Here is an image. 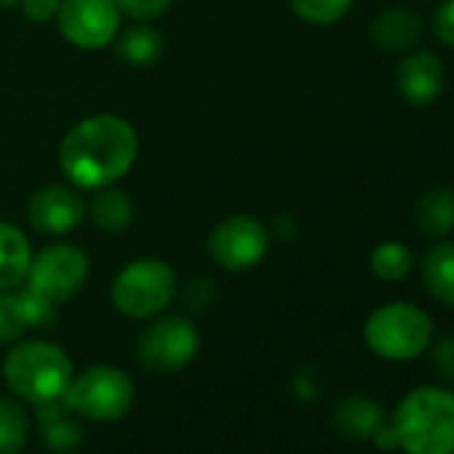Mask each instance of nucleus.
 <instances>
[{"mask_svg": "<svg viewBox=\"0 0 454 454\" xmlns=\"http://www.w3.org/2000/svg\"><path fill=\"white\" fill-rule=\"evenodd\" d=\"M139 139L134 126L113 113L75 123L59 145V168L78 190H102L121 182L137 163Z\"/></svg>", "mask_w": 454, "mask_h": 454, "instance_id": "1", "label": "nucleus"}, {"mask_svg": "<svg viewBox=\"0 0 454 454\" xmlns=\"http://www.w3.org/2000/svg\"><path fill=\"white\" fill-rule=\"evenodd\" d=\"M4 377L20 401L43 406L65 398L75 369L70 356L57 342L20 340L4 361Z\"/></svg>", "mask_w": 454, "mask_h": 454, "instance_id": "2", "label": "nucleus"}, {"mask_svg": "<svg viewBox=\"0 0 454 454\" xmlns=\"http://www.w3.org/2000/svg\"><path fill=\"white\" fill-rule=\"evenodd\" d=\"M406 454H454V390L422 385L403 395L390 419Z\"/></svg>", "mask_w": 454, "mask_h": 454, "instance_id": "3", "label": "nucleus"}, {"mask_svg": "<svg viewBox=\"0 0 454 454\" xmlns=\"http://www.w3.org/2000/svg\"><path fill=\"white\" fill-rule=\"evenodd\" d=\"M113 305L121 316L150 321L168 310L176 297V273L168 262L142 257L129 262L113 281Z\"/></svg>", "mask_w": 454, "mask_h": 454, "instance_id": "4", "label": "nucleus"}, {"mask_svg": "<svg viewBox=\"0 0 454 454\" xmlns=\"http://www.w3.org/2000/svg\"><path fill=\"white\" fill-rule=\"evenodd\" d=\"M364 340L369 350L385 361H411L427 350L433 321L419 305L387 302L366 318Z\"/></svg>", "mask_w": 454, "mask_h": 454, "instance_id": "5", "label": "nucleus"}, {"mask_svg": "<svg viewBox=\"0 0 454 454\" xmlns=\"http://www.w3.org/2000/svg\"><path fill=\"white\" fill-rule=\"evenodd\" d=\"M137 398L134 380L110 364H97L73 377L65 403L75 417L91 422H118L123 419Z\"/></svg>", "mask_w": 454, "mask_h": 454, "instance_id": "6", "label": "nucleus"}, {"mask_svg": "<svg viewBox=\"0 0 454 454\" xmlns=\"http://www.w3.org/2000/svg\"><path fill=\"white\" fill-rule=\"evenodd\" d=\"M153 324L139 334L137 358L145 372L171 374L184 369L200 348V334L195 324L184 316H155Z\"/></svg>", "mask_w": 454, "mask_h": 454, "instance_id": "7", "label": "nucleus"}, {"mask_svg": "<svg viewBox=\"0 0 454 454\" xmlns=\"http://www.w3.org/2000/svg\"><path fill=\"white\" fill-rule=\"evenodd\" d=\"M89 281V257L75 244H51L33 254L25 286L62 305L73 300Z\"/></svg>", "mask_w": 454, "mask_h": 454, "instance_id": "8", "label": "nucleus"}, {"mask_svg": "<svg viewBox=\"0 0 454 454\" xmlns=\"http://www.w3.org/2000/svg\"><path fill=\"white\" fill-rule=\"evenodd\" d=\"M270 249V231L252 214H233L222 219L208 236L211 260L231 273L249 270L265 260Z\"/></svg>", "mask_w": 454, "mask_h": 454, "instance_id": "9", "label": "nucleus"}, {"mask_svg": "<svg viewBox=\"0 0 454 454\" xmlns=\"http://www.w3.org/2000/svg\"><path fill=\"white\" fill-rule=\"evenodd\" d=\"M121 12L113 0H62L57 12V27L67 43L83 51H99L113 46L121 33Z\"/></svg>", "mask_w": 454, "mask_h": 454, "instance_id": "10", "label": "nucleus"}, {"mask_svg": "<svg viewBox=\"0 0 454 454\" xmlns=\"http://www.w3.org/2000/svg\"><path fill=\"white\" fill-rule=\"evenodd\" d=\"M89 216V203L78 187L46 184L33 192L27 203V219L43 236H67Z\"/></svg>", "mask_w": 454, "mask_h": 454, "instance_id": "11", "label": "nucleus"}, {"mask_svg": "<svg viewBox=\"0 0 454 454\" xmlns=\"http://www.w3.org/2000/svg\"><path fill=\"white\" fill-rule=\"evenodd\" d=\"M443 83H446V70L433 51H422V49L411 51L403 57V62L395 70L398 94L414 107H425L435 102L443 91Z\"/></svg>", "mask_w": 454, "mask_h": 454, "instance_id": "12", "label": "nucleus"}, {"mask_svg": "<svg viewBox=\"0 0 454 454\" xmlns=\"http://www.w3.org/2000/svg\"><path fill=\"white\" fill-rule=\"evenodd\" d=\"M422 38V20L403 6L385 9L374 17L369 27V41L387 54H403L411 51Z\"/></svg>", "mask_w": 454, "mask_h": 454, "instance_id": "13", "label": "nucleus"}, {"mask_svg": "<svg viewBox=\"0 0 454 454\" xmlns=\"http://www.w3.org/2000/svg\"><path fill=\"white\" fill-rule=\"evenodd\" d=\"M33 262L30 241L17 224L0 222V292H9L25 284Z\"/></svg>", "mask_w": 454, "mask_h": 454, "instance_id": "14", "label": "nucleus"}, {"mask_svg": "<svg viewBox=\"0 0 454 454\" xmlns=\"http://www.w3.org/2000/svg\"><path fill=\"white\" fill-rule=\"evenodd\" d=\"M414 224L430 241H441L449 233H454V190L451 187L427 190L414 206Z\"/></svg>", "mask_w": 454, "mask_h": 454, "instance_id": "15", "label": "nucleus"}, {"mask_svg": "<svg viewBox=\"0 0 454 454\" xmlns=\"http://www.w3.org/2000/svg\"><path fill=\"white\" fill-rule=\"evenodd\" d=\"M332 422L337 427V433H342L350 441H366L374 435V430L385 422L382 417V406L374 403L366 395H348L337 403Z\"/></svg>", "mask_w": 454, "mask_h": 454, "instance_id": "16", "label": "nucleus"}, {"mask_svg": "<svg viewBox=\"0 0 454 454\" xmlns=\"http://www.w3.org/2000/svg\"><path fill=\"white\" fill-rule=\"evenodd\" d=\"M422 281L435 302L454 308V241L441 239L430 247L422 257Z\"/></svg>", "mask_w": 454, "mask_h": 454, "instance_id": "17", "label": "nucleus"}, {"mask_svg": "<svg viewBox=\"0 0 454 454\" xmlns=\"http://www.w3.org/2000/svg\"><path fill=\"white\" fill-rule=\"evenodd\" d=\"M38 409V417H41V433H43V441L65 454V451H73L78 449L83 433H81V425L75 422V414L67 409L65 398L54 401V403H43V406H35Z\"/></svg>", "mask_w": 454, "mask_h": 454, "instance_id": "18", "label": "nucleus"}, {"mask_svg": "<svg viewBox=\"0 0 454 454\" xmlns=\"http://www.w3.org/2000/svg\"><path fill=\"white\" fill-rule=\"evenodd\" d=\"M115 54L134 67H153L163 54V35L153 25H134L115 35Z\"/></svg>", "mask_w": 454, "mask_h": 454, "instance_id": "19", "label": "nucleus"}, {"mask_svg": "<svg viewBox=\"0 0 454 454\" xmlns=\"http://www.w3.org/2000/svg\"><path fill=\"white\" fill-rule=\"evenodd\" d=\"M91 222L105 233H123L126 227L134 222V203L131 198L118 190L115 184L97 190V195L89 203Z\"/></svg>", "mask_w": 454, "mask_h": 454, "instance_id": "20", "label": "nucleus"}, {"mask_svg": "<svg viewBox=\"0 0 454 454\" xmlns=\"http://www.w3.org/2000/svg\"><path fill=\"white\" fill-rule=\"evenodd\" d=\"M33 419L17 395H0V454H20L30 441Z\"/></svg>", "mask_w": 454, "mask_h": 454, "instance_id": "21", "label": "nucleus"}, {"mask_svg": "<svg viewBox=\"0 0 454 454\" xmlns=\"http://www.w3.org/2000/svg\"><path fill=\"white\" fill-rule=\"evenodd\" d=\"M414 265H417L414 252L406 244H401V241H385V244L374 247V252L369 257L372 273L380 281H387V284L403 281L414 270Z\"/></svg>", "mask_w": 454, "mask_h": 454, "instance_id": "22", "label": "nucleus"}, {"mask_svg": "<svg viewBox=\"0 0 454 454\" xmlns=\"http://www.w3.org/2000/svg\"><path fill=\"white\" fill-rule=\"evenodd\" d=\"M289 4H292V12L302 22L326 27V25L340 22L350 12L353 0H289Z\"/></svg>", "mask_w": 454, "mask_h": 454, "instance_id": "23", "label": "nucleus"}, {"mask_svg": "<svg viewBox=\"0 0 454 454\" xmlns=\"http://www.w3.org/2000/svg\"><path fill=\"white\" fill-rule=\"evenodd\" d=\"M17 302L22 310V318L27 324V329H43V326H54L57 321V305L46 297H41L38 292H33L30 286H17Z\"/></svg>", "mask_w": 454, "mask_h": 454, "instance_id": "24", "label": "nucleus"}, {"mask_svg": "<svg viewBox=\"0 0 454 454\" xmlns=\"http://www.w3.org/2000/svg\"><path fill=\"white\" fill-rule=\"evenodd\" d=\"M27 324L22 318L20 302H17V292H0V345H14L25 337Z\"/></svg>", "mask_w": 454, "mask_h": 454, "instance_id": "25", "label": "nucleus"}, {"mask_svg": "<svg viewBox=\"0 0 454 454\" xmlns=\"http://www.w3.org/2000/svg\"><path fill=\"white\" fill-rule=\"evenodd\" d=\"M113 4L121 17H129L134 22H155L171 9V0H113Z\"/></svg>", "mask_w": 454, "mask_h": 454, "instance_id": "26", "label": "nucleus"}, {"mask_svg": "<svg viewBox=\"0 0 454 454\" xmlns=\"http://www.w3.org/2000/svg\"><path fill=\"white\" fill-rule=\"evenodd\" d=\"M433 33H435V38L443 46L454 49V0H443V4L435 9V14H433Z\"/></svg>", "mask_w": 454, "mask_h": 454, "instance_id": "27", "label": "nucleus"}, {"mask_svg": "<svg viewBox=\"0 0 454 454\" xmlns=\"http://www.w3.org/2000/svg\"><path fill=\"white\" fill-rule=\"evenodd\" d=\"M433 366L446 380H454V337H441L433 348Z\"/></svg>", "mask_w": 454, "mask_h": 454, "instance_id": "28", "label": "nucleus"}, {"mask_svg": "<svg viewBox=\"0 0 454 454\" xmlns=\"http://www.w3.org/2000/svg\"><path fill=\"white\" fill-rule=\"evenodd\" d=\"M20 6H22V12H25L33 22L43 25V22L57 20V12H59V6H62V0H20Z\"/></svg>", "mask_w": 454, "mask_h": 454, "instance_id": "29", "label": "nucleus"}, {"mask_svg": "<svg viewBox=\"0 0 454 454\" xmlns=\"http://www.w3.org/2000/svg\"><path fill=\"white\" fill-rule=\"evenodd\" d=\"M372 441L380 446V449H385V451H390V449H398V435H395V427H393V422H382L377 430H374V435H372Z\"/></svg>", "mask_w": 454, "mask_h": 454, "instance_id": "30", "label": "nucleus"}, {"mask_svg": "<svg viewBox=\"0 0 454 454\" xmlns=\"http://www.w3.org/2000/svg\"><path fill=\"white\" fill-rule=\"evenodd\" d=\"M20 6V0H0V9H14Z\"/></svg>", "mask_w": 454, "mask_h": 454, "instance_id": "31", "label": "nucleus"}]
</instances>
